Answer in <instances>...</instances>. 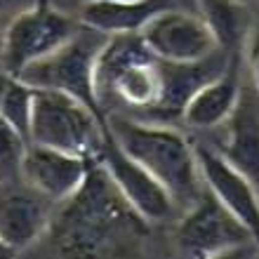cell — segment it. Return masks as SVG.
<instances>
[{
  "mask_svg": "<svg viewBox=\"0 0 259 259\" xmlns=\"http://www.w3.org/2000/svg\"><path fill=\"white\" fill-rule=\"evenodd\" d=\"M144 226L146 222L130 207L102 165L95 163L80 189L52 217L48 233L66 254H106L125 240L139 238Z\"/></svg>",
  "mask_w": 259,
  "mask_h": 259,
  "instance_id": "cell-1",
  "label": "cell"
},
{
  "mask_svg": "<svg viewBox=\"0 0 259 259\" xmlns=\"http://www.w3.org/2000/svg\"><path fill=\"white\" fill-rule=\"evenodd\" d=\"M7 254H12V252H10V250H7V247L0 243V257H7Z\"/></svg>",
  "mask_w": 259,
  "mask_h": 259,
  "instance_id": "cell-22",
  "label": "cell"
},
{
  "mask_svg": "<svg viewBox=\"0 0 259 259\" xmlns=\"http://www.w3.org/2000/svg\"><path fill=\"white\" fill-rule=\"evenodd\" d=\"M95 88L102 109L111 102L153 109L160 97V59L139 33L109 35L95 64Z\"/></svg>",
  "mask_w": 259,
  "mask_h": 259,
  "instance_id": "cell-3",
  "label": "cell"
},
{
  "mask_svg": "<svg viewBox=\"0 0 259 259\" xmlns=\"http://www.w3.org/2000/svg\"><path fill=\"white\" fill-rule=\"evenodd\" d=\"M243 3H247V0H243Z\"/></svg>",
  "mask_w": 259,
  "mask_h": 259,
  "instance_id": "cell-23",
  "label": "cell"
},
{
  "mask_svg": "<svg viewBox=\"0 0 259 259\" xmlns=\"http://www.w3.org/2000/svg\"><path fill=\"white\" fill-rule=\"evenodd\" d=\"M198 170L205 189L245 226L259 250V189L231 163L205 144L196 146Z\"/></svg>",
  "mask_w": 259,
  "mask_h": 259,
  "instance_id": "cell-10",
  "label": "cell"
},
{
  "mask_svg": "<svg viewBox=\"0 0 259 259\" xmlns=\"http://www.w3.org/2000/svg\"><path fill=\"white\" fill-rule=\"evenodd\" d=\"M139 35L160 62H198L219 50L207 24L198 14L177 10L175 5L153 14Z\"/></svg>",
  "mask_w": 259,
  "mask_h": 259,
  "instance_id": "cell-9",
  "label": "cell"
},
{
  "mask_svg": "<svg viewBox=\"0 0 259 259\" xmlns=\"http://www.w3.org/2000/svg\"><path fill=\"white\" fill-rule=\"evenodd\" d=\"M240 78H238V62L222 71L219 75L203 82L191 95L182 111V123L196 130H214L231 116L233 106L240 97Z\"/></svg>",
  "mask_w": 259,
  "mask_h": 259,
  "instance_id": "cell-15",
  "label": "cell"
},
{
  "mask_svg": "<svg viewBox=\"0 0 259 259\" xmlns=\"http://www.w3.org/2000/svg\"><path fill=\"white\" fill-rule=\"evenodd\" d=\"M35 90L24 80L7 75L5 82H0V118L7 120L17 132L28 139V125H31V106H33Z\"/></svg>",
  "mask_w": 259,
  "mask_h": 259,
  "instance_id": "cell-18",
  "label": "cell"
},
{
  "mask_svg": "<svg viewBox=\"0 0 259 259\" xmlns=\"http://www.w3.org/2000/svg\"><path fill=\"white\" fill-rule=\"evenodd\" d=\"M177 243L184 254L198 259L238 254L245 247L257 250L250 231L207 189L186 207L177 229Z\"/></svg>",
  "mask_w": 259,
  "mask_h": 259,
  "instance_id": "cell-7",
  "label": "cell"
},
{
  "mask_svg": "<svg viewBox=\"0 0 259 259\" xmlns=\"http://www.w3.org/2000/svg\"><path fill=\"white\" fill-rule=\"evenodd\" d=\"M35 90V88H33ZM106 135V120L78 99L52 90H35L28 142L97 160Z\"/></svg>",
  "mask_w": 259,
  "mask_h": 259,
  "instance_id": "cell-5",
  "label": "cell"
},
{
  "mask_svg": "<svg viewBox=\"0 0 259 259\" xmlns=\"http://www.w3.org/2000/svg\"><path fill=\"white\" fill-rule=\"evenodd\" d=\"M0 38H3V33H0Z\"/></svg>",
  "mask_w": 259,
  "mask_h": 259,
  "instance_id": "cell-24",
  "label": "cell"
},
{
  "mask_svg": "<svg viewBox=\"0 0 259 259\" xmlns=\"http://www.w3.org/2000/svg\"><path fill=\"white\" fill-rule=\"evenodd\" d=\"M233 62L236 57L226 55L224 50H217L198 62H160V97L151 111H156L158 118H182V111L193 92L203 82L226 71Z\"/></svg>",
  "mask_w": 259,
  "mask_h": 259,
  "instance_id": "cell-14",
  "label": "cell"
},
{
  "mask_svg": "<svg viewBox=\"0 0 259 259\" xmlns=\"http://www.w3.org/2000/svg\"><path fill=\"white\" fill-rule=\"evenodd\" d=\"M35 3H38V0H0V17H10V19H12L14 14L33 7Z\"/></svg>",
  "mask_w": 259,
  "mask_h": 259,
  "instance_id": "cell-21",
  "label": "cell"
},
{
  "mask_svg": "<svg viewBox=\"0 0 259 259\" xmlns=\"http://www.w3.org/2000/svg\"><path fill=\"white\" fill-rule=\"evenodd\" d=\"M48 198L35 193L31 186H0V243L10 252H21L50 231L52 214Z\"/></svg>",
  "mask_w": 259,
  "mask_h": 259,
  "instance_id": "cell-12",
  "label": "cell"
},
{
  "mask_svg": "<svg viewBox=\"0 0 259 259\" xmlns=\"http://www.w3.org/2000/svg\"><path fill=\"white\" fill-rule=\"evenodd\" d=\"M95 163L97 160L92 158H82L40 144H28L21 165V179L35 193L48 198L50 203H64L80 189Z\"/></svg>",
  "mask_w": 259,
  "mask_h": 259,
  "instance_id": "cell-11",
  "label": "cell"
},
{
  "mask_svg": "<svg viewBox=\"0 0 259 259\" xmlns=\"http://www.w3.org/2000/svg\"><path fill=\"white\" fill-rule=\"evenodd\" d=\"M78 28L80 21L59 12L50 0H38L33 7L14 14L0 38V59L7 75H17L26 64L57 50Z\"/></svg>",
  "mask_w": 259,
  "mask_h": 259,
  "instance_id": "cell-6",
  "label": "cell"
},
{
  "mask_svg": "<svg viewBox=\"0 0 259 259\" xmlns=\"http://www.w3.org/2000/svg\"><path fill=\"white\" fill-rule=\"evenodd\" d=\"M106 125L118 146L146 167L167 189L175 203L189 207L203 193L205 184L198 170L196 146H191L177 130L120 116H106Z\"/></svg>",
  "mask_w": 259,
  "mask_h": 259,
  "instance_id": "cell-2",
  "label": "cell"
},
{
  "mask_svg": "<svg viewBox=\"0 0 259 259\" xmlns=\"http://www.w3.org/2000/svg\"><path fill=\"white\" fill-rule=\"evenodd\" d=\"M28 139L0 118V186L21 184V165L28 149Z\"/></svg>",
  "mask_w": 259,
  "mask_h": 259,
  "instance_id": "cell-19",
  "label": "cell"
},
{
  "mask_svg": "<svg viewBox=\"0 0 259 259\" xmlns=\"http://www.w3.org/2000/svg\"><path fill=\"white\" fill-rule=\"evenodd\" d=\"M198 17L207 24L219 50L236 57L245 48L250 19L243 0H196Z\"/></svg>",
  "mask_w": 259,
  "mask_h": 259,
  "instance_id": "cell-17",
  "label": "cell"
},
{
  "mask_svg": "<svg viewBox=\"0 0 259 259\" xmlns=\"http://www.w3.org/2000/svg\"><path fill=\"white\" fill-rule=\"evenodd\" d=\"M106 38L109 35L80 24V28L66 42H62L57 50L48 52L40 59L26 64L14 78H19L35 90H52L73 97L85 104L95 116L106 120L109 113L102 109L95 88V64Z\"/></svg>",
  "mask_w": 259,
  "mask_h": 259,
  "instance_id": "cell-4",
  "label": "cell"
},
{
  "mask_svg": "<svg viewBox=\"0 0 259 259\" xmlns=\"http://www.w3.org/2000/svg\"><path fill=\"white\" fill-rule=\"evenodd\" d=\"M97 163L104 167V172L109 175V179L116 184L120 196L130 203V207L146 222H163L172 214L175 200L167 193L160 182L151 175L146 167L137 163L135 158H130L118 142L111 137L109 125H106V135H104L102 149L97 156Z\"/></svg>",
  "mask_w": 259,
  "mask_h": 259,
  "instance_id": "cell-8",
  "label": "cell"
},
{
  "mask_svg": "<svg viewBox=\"0 0 259 259\" xmlns=\"http://www.w3.org/2000/svg\"><path fill=\"white\" fill-rule=\"evenodd\" d=\"M245 55H247V64H250V73H252V88L259 95V28L247 35Z\"/></svg>",
  "mask_w": 259,
  "mask_h": 259,
  "instance_id": "cell-20",
  "label": "cell"
},
{
  "mask_svg": "<svg viewBox=\"0 0 259 259\" xmlns=\"http://www.w3.org/2000/svg\"><path fill=\"white\" fill-rule=\"evenodd\" d=\"M222 127L217 153L240 170L259 189V95L254 88H243L231 116Z\"/></svg>",
  "mask_w": 259,
  "mask_h": 259,
  "instance_id": "cell-13",
  "label": "cell"
},
{
  "mask_svg": "<svg viewBox=\"0 0 259 259\" xmlns=\"http://www.w3.org/2000/svg\"><path fill=\"white\" fill-rule=\"evenodd\" d=\"M172 5V0H85L80 24L104 35L139 33L153 14Z\"/></svg>",
  "mask_w": 259,
  "mask_h": 259,
  "instance_id": "cell-16",
  "label": "cell"
}]
</instances>
